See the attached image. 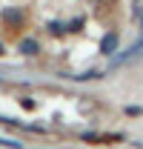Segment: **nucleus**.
<instances>
[{
	"label": "nucleus",
	"instance_id": "obj_1",
	"mask_svg": "<svg viewBox=\"0 0 143 149\" xmlns=\"http://www.w3.org/2000/svg\"><path fill=\"white\" fill-rule=\"evenodd\" d=\"M117 46H120L117 32H106V35H103V43H100V55H115Z\"/></svg>",
	"mask_w": 143,
	"mask_h": 149
},
{
	"label": "nucleus",
	"instance_id": "obj_2",
	"mask_svg": "<svg viewBox=\"0 0 143 149\" xmlns=\"http://www.w3.org/2000/svg\"><path fill=\"white\" fill-rule=\"evenodd\" d=\"M17 49H20V55H26V57L40 55V43H37L35 37H23V40L17 43Z\"/></svg>",
	"mask_w": 143,
	"mask_h": 149
},
{
	"label": "nucleus",
	"instance_id": "obj_3",
	"mask_svg": "<svg viewBox=\"0 0 143 149\" xmlns=\"http://www.w3.org/2000/svg\"><path fill=\"white\" fill-rule=\"evenodd\" d=\"M0 17H3L6 26H15V23H20V20H26V12H23V9H3Z\"/></svg>",
	"mask_w": 143,
	"mask_h": 149
},
{
	"label": "nucleus",
	"instance_id": "obj_4",
	"mask_svg": "<svg viewBox=\"0 0 143 149\" xmlns=\"http://www.w3.org/2000/svg\"><path fill=\"white\" fill-rule=\"evenodd\" d=\"M126 115H129V118H140V115H143V106H126Z\"/></svg>",
	"mask_w": 143,
	"mask_h": 149
},
{
	"label": "nucleus",
	"instance_id": "obj_5",
	"mask_svg": "<svg viewBox=\"0 0 143 149\" xmlns=\"http://www.w3.org/2000/svg\"><path fill=\"white\" fill-rule=\"evenodd\" d=\"M0 146H6V149H20L17 141H9V138H0Z\"/></svg>",
	"mask_w": 143,
	"mask_h": 149
},
{
	"label": "nucleus",
	"instance_id": "obj_6",
	"mask_svg": "<svg viewBox=\"0 0 143 149\" xmlns=\"http://www.w3.org/2000/svg\"><path fill=\"white\" fill-rule=\"evenodd\" d=\"M3 52H6V46H3V43H0V55H3Z\"/></svg>",
	"mask_w": 143,
	"mask_h": 149
}]
</instances>
